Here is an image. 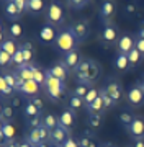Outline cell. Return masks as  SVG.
<instances>
[{
    "label": "cell",
    "mask_w": 144,
    "mask_h": 147,
    "mask_svg": "<svg viewBox=\"0 0 144 147\" xmlns=\"http://www.w3.org/2000/svg\"><path fill=\"white\" fill-rule=\"evenodd\" d=\"M101 74V65L97 62L95 59L90 57H84L80 65L74 70V77L77 84L87 85V87H93L98 77Z\"/></svg>",
    "instance_id": "obj_1"
},
{
    "label": "cell",
    "mask_w": 144,
    "mask_h": 147,
    "mask_svg": "<svg viewBox=\"0 0 144 147\" xmlns=\"http://www.w3.org/2000/svg\"><path fill=\"white\" fill-rule=\"evenodd\" d=\"M43 92L46 95L48 101L57 105V103H61V101L64 100L66 93H67V87H66V82H62V80H59L56 77H53V75L46 74V82H44Z\"/></svg>",
    "instance_id": "obj_2"
},
{
    "label": "cell",
    "mask_w": 144,
    "mask_h": 147,
    "mask_svg": "<svg viewBox=\"0 0 144 147\" xmlns=\"http://www.w3.org/2000/svg\"><path fill=\"white\" fill-rule=\"evenodd\" d=\"M80 42L77 41V38L72 34V31H70L69 28H61L57 33V38H56V41H54V49L57 51V53H61L62 56L67 53H70V51H77V47H79Z\"/></svg>",
    "instance_id": "obj_3"
},
{
    "label": "cell",
    "mask_w": 144,
    "mask_h": 147,
    "mask_svg": "<svg viewBox=\"0 0 144 147\" xmlns=\"http://www.w3.org/2000/svg\"><path fill=\"white\" fill-rule=\"evenodd\" d=\"M44 20L48 25L53 26H62L66 23V10H64V3L61 2H49L46 13H44Z\"/></svg>",
    "instance_id": "obj_4"
},
{
    "label": "cell",
    "mask_w": 144,
    "mask_h": 147,
    "mask_svg": "<svg viewBox=\"0 0 144 147\" xmlns=\"http://www.w3.org/2000/svg\"><path fill=\"white\" fill-rule=\"evenodd\" d=\"M120 36H121L120 28L115 21H112V23H107V25H101V30L98 33V42L105 47L116 46Z\"/></svg>",
    "instance_id": "obj_5"
},
{
    "label": "cell",
    "mask_w": 144,
    "mask_h": 147,
    "mask_svg": "<svg viewBox=\"0 0 144 147\" xmlns=\"http://www.w3.org/2000/svg\"><path fill=\"white\" fill-rule=\"evenodd\" d=\"M101 88L107 92V95L112 98V101H113V105L115 106L120 105V103L123 101V98L126 96L121 82H120L116 77H108V79L105 80V84L101 85Z\"/></svg>",
    "instance_id": "obj_6"
},
{
    "label": "cell",
    "mask_w": 144,
    "mask_h": 147,
    "mask_svg": "<svg viewBox=\"0 0 144 147\" xmlns=\"http://www.w3.org/2000/svg\"><path fill=\"white\" fill-rule=\"evenodd\" d=\"M67 28L72 31V34L77 38V41H79L80 44L84 41H87L89 36H90V25H89V20H85V18H80V20L72 21Z\"/></svg>",
    "instance_id": "obj_7"
},
{
    "label": "cell",
    "mask_w": 144,
    "mask_h": 147,
    "mask_svg": "<svg viewBox=\"0 0 144 147\" xmlns=\"http://www.w3.org/2000/svg\"><path fill=\"white\" fill-rule=\"evenodd\" d=\"M136 33H129V31H126V33H121V36H120V39H118V42H116V53H120V54H126L128 56L133 49H136Z\"/></svg>",
    "instance_id": "obj_8"
},
{
    "label": "cell",
    "mask_w": 144,
    "mask_h": 147,
    "mask_svg": "<svg viewBox=\"0 0 144 147\" xmlns=\"http://www.w3.org/2000/svg\"><path fill=\"white\" fill-rule=\"evenodd\" d=\"M116 16V3L112 2V0H105L100 3V8H98V20H100L101 25H107V23H112Z\"/></svg>",
    "instance_id": "obj_9"
},
{
    "label": "cell",
    "mask_w": 144,
    "mask_h": 147,
    "mask_svg": "<svg viewBox=\"0 0 144 147\" xmlns=\"http://www.w3.org/2000/svg\"><path fill=\"white\" fill-rule=\"evenodd\" d=\"M124 98H126V103H128L129 108H141V106H144V92L136 84L128 87Z\"/></svg>",
    "instance_id": "obj_10"
},
{
    "label": "cell",
    "mask_w": 144,
    "mask_h": 147,
    "mask_svg": "<svg viewBox=\"0 0 144 147\" xmlns=\"http://www.w3.org/2000/svg\"><path fill=\"white\" fill-rule=\"evenodd\" d=\"M57 33H59L57 28L46 23V25L41 26V30L38 33V39L43 42V44H46V46H54V41L57 38Z\"/></svg>",
    "instance_id": "obj_11"
},
{
    "label": "cell",
    "mask_w": 144,
    "mask_h": 147,
    "mask_svg": "<svg viewBox=\"0 0 144 147\" xmlns=\"http://www.w3.org/2000/svg\"><path fill=\"white\" fill-rule=\"evenodd\" d=\"M25 139L30 141L31 144H44V142H49V131L44 126L34 127L25 134Z\"/></svg>",
    "instance_id": "obj_12"
},
{
    "label": "cell",
    "mask_w": 144,
    "mask_h": 147,
    "mask_svg": "<svg viewBox=\"0 0 144 147\" xmlns=\"http://www.w3.org/2000/svg\"><path fill=\"white\" fill-rule=\"evenodd\" d=\"M2 5H3V16L11 23L18 21L23 16V11L16 5V0H5Z\"/></svg>",
    "instance_id": "obj_13"
},
{
    "label": "cell",
    "mask_w": 144,
    "mask_h": 147,
    "mask_svg": "<svg viewBox=\"0 0 144 147\" xmlns=\"http://www.w3.org/2000/svg\"><path fill=\"white\" fill-rule=\"evenodd\" d=\"M128 136L133 139V141H138V139H144V116L143 115H136L134 116V121L131 123V126L126 129Z\"/></svg>",
    "instance_id": "obj_14"
},
{
    "label": "cell",
    "mask_w": 144,
    "mask_h": 147,
    "mask_svg": "<svg viewBox=\"0 0 144 147\" xmlns=\"http://www.w3.org/2000/svg\"><path fill=\"white\" fill-rule=\"evenodd\" d=\"M75 113L74 111H70L69 108H64V110L61 111V115L57 116L59 118V126L64 127L66 131H69L72 134V129L75 127Z\"/></svg>",
    "instance_id": "obj_15"
},
{
    "label": "cell",
    "mask_w": 144,
    "mask_h": 147,
    "mask_svg": "<svg viewBox=\"0 0 144 147\" xmlns=\"http://www.w3.org/2000/svg\"><path fill=\"white\" fill-rule=\"evenodd\" d=\"M82 59H84V56H82L79 51H70V53H67V54H64V56H62L61 62L64 64V65L69 69L70 72H74L75 69L80 65Z\"/></svg>",
    "instance_id": "obj_16"
},
{
    "label": "cell",
    "mask_w": 144,
    "mask_h": 147,
    "mask_svg": "<svg viewBox=\"0 0 144 147\" xmlns=\"http://www.w3.org/2000/svg\"><path fill=\"white\" fill-rule=\"evenodd\" d=\"M41 90H43V87H41V85H38L34 80H28V82H23L22 88L18 90V93L22 95V96H26L28 100H30V98L38 96Z\"/></svg>",
    "instance_id": "obj_17"
},
{
    "label": "cell",
    "mask_w": 144,
    "mask_h": 147,
    "mask_svg": "<svg viewBox=\"0 0 144 147\" xmlns=\"http://www.w3.org/2000/svg\"><path fill=\"white\" fill-rule=\"evenodd\" d=\"M46 74H49V75H53V77H56V79H59V80H62V82H66V80H67V77H69L70 70L66 67L64 64L61 62V61H59V62L53 64L51 67L46 69Z\"/></svg>",
    "instance_id": "obj_18"
},
{
    "label": "cell",
    "mask_w": 144,
    "mask_h": 147,
    "mask_svg": "<svg viewBox=\"0 0 144 147\" xmlns=\"http://www.w3.org/2000/svg\"><path fill=\"white\" fill-rule=\"evenodd\" d=\"M48 3L44 0H28V8H26V15L30 16H39L46 13Z\"/></svg>",
    "instance_id": "obj_19"
},
{
    "label": "cell",
    "mask_w": 144,
    "mask_h": 147,
    "mask_svg": "<svg viewBox=\"0 0 144 147\" xmlns=\"http://www.w3.org/2000/svg\"><path fill=\"white\" fill-rule=\"evenodd\" d=\"M72 136L69 131H66L64 127L57 126L56 129H53V131L49 132V142H54V144H57V146H62L69 137Z\"/></svg>",
    "instance_id": "obj_20"
},
{
    "label": "cell",
    "mask_w": 144,
    "mask_h": 147,
    "mask_svg": "<svg viewBox=\"0 0 144 147\" xmlns=\"http://www.w3.org/2000/svg\"><path fill=\"white\" fill-rule=\"evenodd\" d=\"M2 79H5L7 84L10 85L11 88L16 90V93H18V90L22 88V85H23V80L18 77V74L15 70H3L2 72Z\"/></svg>",
    "instance_id": "obj_21"
},
{
    "label": "cell",
    "mask_w": 144,
    "mask_h": 147,
    "mask_svg": "<svg viewBox=\"0 0 144 147\" xmlns=\"http://www.w3.org/2000/svg\"><path fill=\"white\" fill-rule=\"evenodd\" d=\"M77 139H79L80 147H100V144L97 141V136L92 131H84Z\"/></svg>",
    "instance_id": "obj_22"
},
{
    "label": "cell",
    "mask_w": 144,
    "mask_h": 147,
    "mask_svg": "<svg viewBox=\"0 0 144 147\" xmlns=\"http://www.w3.org/2000/svg\"><path fill=\"white\" fill-rule=\"evenodd\" d=\"M0 119L2 123H15L16 119V110L10 103H3L0 108Z\"/></svg>",
    "instance_id": "obj_23"
},
{
    "label": "cell",
    "mask_w": 144,
    "mask_h": 147,
    "mask_svg": "<svg viewBox=\"0 0 144 147\" xmlns=\"http://www.w3.org/2000/svg\"><path fill=\"white\" fill-rule=\"evenodd\" d=\"M85 110H87V115H105L108 108H107V105H105L103 98L98 96L93 103H90V105L85 106Z\"/></svg>",
    "instance_id": "obj_24"
},
{
    "label": "cell",
    "mask_w": 144,
    "mask_h": 147,
    "mask_svg": "<svg viewBox=\"0 0 144 147\" xmlns=\"http://www.w3.org/2000/svg\"><path fill=\"white\" fill-rule=\"evenodd\" d=\"M66 108H69L70 111H74L75 115H77L79 111L85 110V101L80 96H75L74 93H69V96H67V106Z\"/></svg>",
    "instance_id": "obj_25"
},
{
    "label": "cell",
    "mask_w": 144,
    "mask_h": 147,
    "mask_svg": "<svg viewBox=\"0 0 144 147\" xmlns=\"http://www.w3.org/2000/svg\"><path fill=\"white\" fill-rule=\"evenodd\" d=\"M15 124L13 123H2L0 126V136H2V142H7V141H13L15 139Z\"/></svg>",
    "instance_id": "obj_26"
},
{
    "label": "cell",
    "mask_w": 144,
    "mask_h": 147,
    "mask_svg": "<svg viewBox=\"0 0 144 147\" xmlns=\"http://www.w3.org/2000/svg\"><path fill=\"white\" fill-rule=\"evenodd\" d=\"M113 67H115V70H118V72H126V70H131V69H129L128 56H126V54L116 53V56H115V59H113Z\"/></svg>",
    "instance_id": "obj_27"
},
{
    "label": "cell",
    "mask_w": 144,
    "mask_h": 147,
    "mask_svg": "<svg viewBox=\"0 0 144 147\" xmlns=\"http://www.w3.org/2000/svg\"><path fill=\"white\" fill-rule=\"evenodd\" d=\"M20 49V44L16 42V39H11V38H3L2 39V44H0V51H5L7 54H10L13 57V54Z\"/></svg>",
    "instance_id": "obj_28"
},
{
    "label": "cell",
    "mask_w": 144,
    "mask_h": 147,
    "mask_svg": "<svg viewBox=\"0 0 144 147\" xmlns=\"http://www.w3.org/2000/svg\"><path fill=\"white\" fill-rule=\"evenodd\" d=\"M22 111H23V118H25V121L43 115V113H41V111L36 108V105H34L31 100H26V103H25V106H23V110H22Z\"/></svg>",
    "instance_id": "obj_29"
},
{
    "label": "cell",
    "mask_w": 144,
    "mask_h": 147,
    "mask_svg": "<svg viewBox=\"0 0 144 147\" xmlns=\"http://www.w3.org/2000/svg\"><path fill=\"white\" fill-rule=\"evenodd\" d=\"M15 72L18 74V77H20L23 82L33 80V62L31 64H23V65L15 67Z\"/></svg>",
    "instance_id": "obj_30"
},
{
    "label": "cell",
    "mask_w": 144,
    "mask_h": 147,
    "mask_svg": "<svg viewBox=\"0 0 144 147\" xmlns=\"http://www.w3.org/2000/svg\"><path fill=\"white\" fill-rule=\"evenodd\" d=\"M33 80L41 87H44V82H46V69H43L36 62H33Z\"/></svg>",
    "instance_id": "obj_31"
},
{
    "label": "cell",
    "mask_w": 144,
    "mask_h": 147,
    "mask_svg": "<svg viewBox=\"0 0 144 147\" xmlns=\"http://www.w3.org/2000/svg\"><path fill=\"white\" fill-rule=\"evenodd\" d=\"M20 49L25 57V64H31L33 57H34V51H33V42L31 41H23L20 42Z\"/></svg>",
    "instance_id": "obj_32"
},
{
    "label": "cell",
    "mask_w": 144,
    "mask_h": 147,
    "mask_svg": "<svg viewBox=\"0 0 144 147\" xmlns=\"http://www.w3.org/2000/svg\"><path fill=\"white\" fill-rule=\"evenodd\" d=\"M7 34H8V38H11V39H22L23 38L22 23H18V21L10 23V25H8V30H7Z\"/></svg>",
    "instance_id": "obj_33"
},
{
    "label": "cell",
    "mask_w": 144,
    "mask_h": 147,
    "mask_svg": "<svg viewBox=\"0 0 144 147\" xmlns=\"http://www.w3.org/2000/svg\"><path fill=\"white\" fill-rule=\"evenodd\" d=\"M134 113L133 111H129V110H124L121 111L120 115H118V123L121 124V127H124V129H128L129 126H131V123L134 121Z\"/></svg>",
    "instance_id": "obj_34"
},
{
    "label": "cell",
    "mask_w": 144,
    "mask_h": 147,
    "mask_svg": "<svg viewBox=\"0 0 144 147\" xmlns=\"http://www.w3.org/2000/svg\"><path fill=\"white\" fill-rule=\"evenodd\" d=\"M43 126L46 127L49 132H51L53 129H56V127L59 126V118L56 115H53V113L43 115Z\"/></svg>",
    "instance_id": "obj_35"
},
{
    "label": "cell",
    "mask_w": 144,
    "mask_h": 147,
    "mask_svg": "<svg viewBox=\"0 0 144 147\" xmlns=\"http://www.w3.org/2000/svg\"><path fill=\"white\" fill-rule=\"evenodd\" d=\"M0 95H2V98H3V100H7V98L10 100L11 96H15V95H16V90L11 88L10 85L7 84V80L2 79V77H0Z\"/></svg>",
    "instance_id": "obj_36"
},
{
    "label": "cell",
    "mask_w": 144,
    "mask_h": 147,
    "mask_svg": "<svg viewBox=\"0 0 144 147\" xmlns=\"http://www.w3.org/2000/svg\"><path fill=\"white\" fill-rule=\"evenodd\" d=\"M105 115H87V126L90 129H98L103 124Z\"/></svg>",
    "instance_id": "obj_37"
},
{
    "label": "cell",
    "mask_w": 144,
    "mask_h": 147,
    "mask_svg": "<svg viewBox=\"0 0 144 147\" xmlns=\"http://www.w3.org/2000/svg\"><path fill=\"white\" fill-rule=\"evenodd\" d=\"M138 13H139V7H138V3H134V2L126 3L124 8H123V15H124V18H134Z\"/></svg>",
    "instance_id": "obj_38"
},
{
    "label": "cell",
    "mask_w": 144,
    "mask_h": 147,
    "mask_svg": "<svg viewBox=\"0 0 144 147\" xmlns=\"http://www.w3.org/2000/svg\"><path fill=\"white\" fill-rule=\"evenodd\" d=\"M128 61H129V69H136L139 64H141V61H143V56L139 54L138 49H133V51L128 54Z\"/></svg>",
    "instance_id": "obj_39"
},
{
    "label": "cell",
    "mask_w": 144,
    "mask_h": 147,
    "mask_svg": "<svg viewBox=\"0 0 144 147\" xmlns=\"http://www.w3.org/2000/svg\"><path fill=\"white\" fill-rule=\"evenodd\" d=\"M92 87H87V85H82V84H77L74 87V88L70 90V93H74L75 96H80V98H85L87 93H89V90H90Z\"/></svg>",
    "instance_id": "obj_40"
},
{
    "label": "cell",
    "mask_w": 144,
    "mask_h": 147,
    "mask_svg": "<svg viewBox=\"0 0 144 147\" xmlns=\"http://www.w3.org/2000/svg\"><path fill=\"white\" fill-rule=\"evenodd\" d=\"M98 96H100V88H97V87H92V88L89 90L87 96L84 98V101H85V106H87V105H90V103H93V101H95Z\"/></svg>",
    "instance_id": "obj_41"
},
{
    "label": "cell",
    "mask_w": 144,
    "mask_h": 147,
    "mask_svg": "<svg viewBox=\"0 0 144 147\" xmlns=\"http://www.w3.org/2000/svg\"><path fill=\"white\" fill-rule=\"evenodd\" d=\"M5 103H10V105L13 106L16 111H18V110H23V106H25V103H26V101H23V100H22V95L16 93L15 96H11L10 100L5 101Z\"/></svg>",
    "instance_id": "obj_42"
},
{
    "label": "cell",
    "mask_w": 144,
    "mask_h": 147,
    "mask_svg": "<svg viewBox=\"0 0 144 147\" xmlns=\"http://www.w3.org/2000/svg\"><path fill=\"white\" fill-rule=\"evenodd\" d=\"M66 5L69 7V8H74L75 11L82 10V8H85L87 5H89V2H85V0H74V2H67Z\"/></svg>",
    "instance_id": "obj_43"
},
{
    "label": "cell",
    "mask_w": 144,
    "mask_h": 147,
    "mask_svg": "<svg viewBox=\"0 0 144 147\" xmlns=\"http://www.w3.org/2000/svg\"><path fill=\"white\" fill-rule=\"evenodd\" d=\"M10 64H13L11 62V56L10 54H7L5 51H0V65H2V69L5 70V67L7 65H10Z\"/></svg>",
    "instance_id": "obj_44"
},
{
    "label": "cell",
    "mask_w": 144,
    "mask_h": 147,
    "mask_svg": "<svg viewBox=\"0 0 144 147\" xmlns=\"http://www.w3.org/2000/svg\"><path fill=\"white\" fill-rule=\"evenodd\" d=\"M11 62L15 64V67H18V65H23V64H25V57H23L22 49H18V51L13 54V57H11Z\"/></svg>",
    "instance_id": "obj_45"
},
{
    "label": "cell",
    "mask_w": 144,
    "mask_h": 147,
    "mask_svg": "<svg viewBox=\"0 0 144 147\" xmlns=\"http://www.w3.org/2000/svg\"><path fill=\"white\" fill-rule=\"evenodd\" d=\"M61 147H80L79 146V139H77V137H74V136H70Z\"/></svg>",
    "instance_id": "obj_46"
},
{
    "label": "cell",
    "mask_w": 144,
    "mask_h": 147,
    "mask_svg": "<svg viewBox=\"0 0 144 147\" xmlns=\"http://www.w3.org/2000/svg\"><path fill=\"white\" fill-rule=\"evenodd\" d=\"M30 100H31L33 103L36 105V108H38V110H39L41 113H43V111H44V103H43V100H41L39 96H34V98H30ZM43 115H44V113H43Z\"/></svg>",
    "instance_id": "obj_47"
},
{
    "label": "cell",
    "mask_w": 144,
    "mask_h": 147,
    "mask_svg": "<svg viewBox=\"0 0 144 147\" xmlns=\"http://www.w3.org/2000/svg\"><path fill=\"white\" fill-rule=\"evenodd\" d=\"M136 38L144 39V21H141V23L138 25V30H136Z\"/></svg>",
    "instance_id": "obj_48"
},
{
    "label": "cell",
    "mask_w": 144,
    "mask_h": 147,
    "mask_svg": "<svg viewBox=\"0 0 144 147\" xmlns=\"http://www.w3.org/2000/svg\"><path fill=\"white\" fill-rule=\"evenodd\" d=\"M136 49L139 51V54L143 56V59H144V39H136Z\"/></svg>",
    "instance_id": "obj_49"
},
{
    "label": "cell",
    "mask_w": 144,
    "mask_h": 147,
    "mask_svg": "<svg viewBox=\"0 0 144 147\" xmlns=\"http://www.w3.org/2000/svg\"><path fill=\"white\" fill-rule=\"evenodd\" d=\"M2 147H18V141H16V139H13V141L2 142Z\"/></svg>",
    "instance_id": "obj_50"
},
{
    "label": "cell",
    "mask_w": 144,
    "mask_h": 147,
    "mask_svg": "<svg viewBox=\"0 0 144 147\" xmlns=\"http://www.w3.org/2000/svg\"><path fill=\"white\" fill-rule=\"evenodd\" d=\"M18 147H31V142L26 141V139L23 137V139H20V141H18Z\"/></svg>",
    "instance_id": "obj_51"
},
{
    "label": "cell",
    "mask_w": 144,
    "mask_h": 147,
    "mask_svg": "<svg viewBox=\"0 0 144 147\" xmlns=\"http://www.w3.org/2000/svg\"><path fill=\"white\" fill-rule=\"evenodd\" d=\"M131 147H144V139H138V141H133L129 144Z\"/></svg>",
    "instance_id": "obj_52"
},
{
    "label": "cell",
    "mask_w": 144,
    "mask_h": 147,
    "mask_svg": "<svg viewBox=\"0 0 144 147\" xmlns=\"http://www.w3.org/2000/svg\"><path fill=\"white\" fill-rule=\"evenodd\" d=\"M136 85H138L139 88H141V90H143V92H144V74H143V75H141V77H139L138 80H136Z\"/></svg>",
    "instance_id": "obj_53"
},
{
    "label": "cell",
    "mask_w": 144,
    "mask_h": 147,
    "mask_svg": "<svg viewBox=\"0 0 144 147\" xmlns=\"http://www.w3.org/2000/svg\"><path fill=\"white\" fill-rule=\"evenodd\" d=\"M100 147H116V146L112 144V142H103V144H100Z\"/></svg>",
    "instance_id": "obj_54"
},
{
    "label": "cell",
    "mask_w": 144,
    "mask_h": 147,
    "mask_svg": "<svg viewBox=\"0 0 144 147\" xmlns=\"http://www.w3.org/2000/svg\"><path fill=\"white\" fill-rule=\"evenodd\" d=\"M48 147H61V146H57V144H54V142H49V144H48Z\"/></svg>",
    "instance_id": "obj_55"
},
{
    "label": "cell",
    "mask_w": 144,
    "mask_h": 147,
    "mask_svg": "<svg viewBox=\"0 0 144 147\" xmlns=\"http://www.w3.org/2000/svg\"><path fill=\"white\" fill-rule=\"evenodd\" d=\"M124 147H131V146H124Z\"/></svg>",
    "instance_id": "obj_56"
}]
</instances>
